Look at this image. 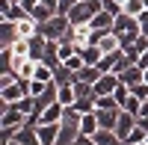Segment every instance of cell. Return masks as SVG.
Segmentation results:
<instances>
[{
    "mask_svg": "<svg viewBox=\"0 0 148 145\" xmlns=\"http://www.w3.org/2000/svg\"><path fill=\"white\" fill-rule=\"evenodd\" d=\"M62 116H65V107L59 104V101H53L47 110H42V116H39V124H59L62 122Z\"/></svg>",
    "mask_w": 148,
    "mask_h": 145,
    "instance_id": "cell-9",
    "label": "cell"
},
{
    "mask_svg": "<svg viewBox=\"0 0 148 145\" xmlns=\"http://www.w3.org/2000/svg\"><path fill=\"white\" fill-rule=\"evenodd\" d=\"M101 74H104V71L98 68V65H83L77 74H74V80H83V83H92V86H95V80L101 77Z\"/></svg>",
    "mask_w": 148,
    "mask_h": 145,
    "instance_id": "cell-16",
    "label": "cell"
},
{
    "mask_svg": "<svg viewBox=\"0 0 148 145\" xmlns=\"http://www.w3.org/2000/svg\"><path fill=\"white\" fill-rule=\"evenodd\" d=\"M30 95V80H12L9 86H0V101L3 104H18Z\"/></svg>",
    "mask_w": 148,
    "mask_h": 145,
    "instance_id": "cell-5",
    "label": "cell"
},
{
    "mask_svg": "<svg viewBox=\"0 0 148 145\" xmlns=\"http://www.w3.org/2000/svg\"><path fill=\"white\" fill-rule=\"evenodd\" d=\"M133 127H136V116H133V113H127V110H121L119 124H116V133H119L121 139H127V136L133 133Z\"/></svg>",
    "mask_w": 148,
    "mask_h": 145,
    "instance_id": "cell-11",
    "label": "cell"
},
{
    "mask_svg": "<svg viewBox=\"0 0 148 145\" xmlns=\"http://www.w3.org/2000/svg\"><path fill=\"white\" fill-rule=\"evenodd\" d=\"M33 80H42V83H51L53 80V68L47 65V62H36V74Z\"/></svg>",
    "mask_w": 148,
    "mask_h": 145,
    "instance_id": "cell-22",
    "label": "cell"
},
{
    "mask_svg": "<svg viewBox=\"0 0 148 145\" xmlns=\"http://www.w3.org/2000/svg\"><path fill=\"white\" fill-rule=\"evenodd\" d=\"M139 145H148V142H139Z\"/></svg>",
    "mask_w": 148,
    "mask_h": 145,
    "instance_id": "cell-34",
    "label": "cell"
},
{
    "mask_svg": "<svg viewBox=\"0 0 148 145\" xmlns=\"http://www.w3.org/2000/svg\"><path fill=\"white\" fill-rule=\"evenodd\" d=\"M89 27H92V33H95V42H98L104 33H113V27H116V12L101 9V12H98V15L89 21Z\"/></svg>",
    "mask_w": 148,
    "mask_h": 145,
    "instance_id": "cell-6",
    "label": "cell"
},
{
    "mask_svg": "<svg viewBox=\"0 0 148 145\" xmlns=\"http://www.w3.org/2000/svg\"><path fill=\"white\" fill-rule=\"evenodd\" d=\"M119 77H121V83H127V86H133V83H139V80H142V68H139L136 62H133V65H127L125 71H121Z\"/></svg>",
    "mask_w": 148,
    "mask_h": 145,
    "instance_id": "cell-19",
    "label": "cell"
},
{
    "mask_svg": "<svg viewBox=\"0 0 148 145\" xmlns=\"http://www.w3.org/2000/svg\"><path fill=\"white\" fill-rule=\"evenodd\" d=\"M30 116L21 110V104H3V113H0V130H15L21 124H27Z\"/></svg>",
    "mask_w": 148,
    "mask_h": 145,
    "instance_id": "cell-4",
    "label": "cell"
},
{
    "mask_svg": "<svg viewBox=\"0 0 148 145\" xmlns=\"http://www.w3.org/2000/svg\"><path fill=\"white\" fill-rule=\"evenodd\" d=\"M145 142H148V136H145Z\"/></svg>",
    "mask_w": 148,
    "mask_h": 145,
    "instance_id": "cell-35",
    "label": "cell"
},
{
    "mask_svg": "<svg viewBox=\"0 0 148 145\" xmlns=\"http://www.w3.org/2000/svg\"><path fill=\"white\" fill-rule=\"evenodd\" d=\"M121 12L130 15V18H139L145 12V0H125V3H121Z\"/></svg>",
    "mask_w": 148,
    "mask_h": 145,
    "instance_id": "cell-21",
    "label": "cell"
},
{
    "mask_svg": "<svg viewBox=\"0 0 148 145\" xmlns=\"http://www.w3.org/2000/svg\"><path fill=\"white\" fill-rule=\"evenodd\" d=\"M139 116H148V98L142 101V110H139Z\"/></svg>",
    "mask_w": 148,
    "mask_h": 145,
    "instance_id": "cell-30",
    "label": "cell"
},
{
    "mask_svg": "<svg viewBox=\"0 0 148 145\" xmlns=\"http://www.w3.org/2000/svg\"><path fill=\"white\" fill-rule=\"evenodd\" d=\"M74 3H77V0H59V6H56V12H59V15H68Z\"/></svg>",
    "mask_w": 148,
    "mask_h": 145,
    "instance_id": "cell-26",
    "label": "cell"
},
{
    "mask_svg": "<svg viewBox=\"0 0 148 145\" xmlns=\"http://www.w3.org/2000/svg\"><path fill=\"white\" fill-rule=\"evenodd\" d=\"M18 42V27L15 21H0V47H12Z\"/></svg>",
    "mask_w": 148,
    "mask_h": 145,
    "instance_id": "cell-10",
    "label": "cell"
},
{
    "mask_svg": "<svg viewBox=\"0 0 148 145\" xmlns=\"http://www.w3.org/2000/svg\"><path fill=\"white\" fill-rule=\"evenodd\" d=\"M80 56H83L86 65H98V62L104 59V53H101V47H98V44H86L83 51H80Z\"/></svg>",
    "mask_w": 148,
    "mask_h": 145,
    "instance_id": "cell-17",
    "label": "cell"
},
{
    "mask_svg": "<svg viewBox=\"0 0 148 145\" xmlns=\"http://www.w3.org/2000/svg\"><path fill=\"white\" fill-rule=\"evenodd\" d=\"M42 3H47V6H53V9H56V6H59V0H42ZM56 15H59V12H56Z\"/></svg>",
    "mask_w": 148,
    "mask_h": 145,
    "instance_id": "cell-31",
    "label": "cell"
},
{
    "mask_svg": "<svg viewBox=\"0 0 148 145\" xmlns=\"http://www.w3.org/2000/svg\"><path fill=\"white\" fill-rule=\"evenodd\" d=\"M121 110H127V113H133V116H139V110H142V98H136V95L130 92V98L121 104Z\"/></svg>",
    "mask_w": 148,
    "mask_h": 145,
    "instance_id": "cell-24",
    "label": "cell"
},
{
    "mask_svg": "<svg viewBox=\"0 0 148 145\" xmlns=\"http://www.w3.org/2000/svg\"><path fill=\"white\" fill-rule=\"evenodd\" d=\"M30 15L39 21V24H45V21H51V18L56 15V9H53V6H47V3H39V6H33V9H30Z\"/></svg>",
    "mask_w": 148,
    "mask_h": 145,
    "instance_id": "cell-18",
    "label": "cell"
},
{
    "mask_svg": "<svg viewBox=\"0 0 148 145\" xmlns=\"http://www.w3.org/2000/svg\"><path fill=\"white\" fill-rule=\"evenodd\" d=\"M71 145H98V142H95L92 136H83V133H80L77 139H74V142H71Z\"/></svg>",
    "mask_w": 148,
    "mask_h": 145,
    "instance_id": "cell-28",
    "label": "cell"
},
{
    "mask_svg": "<svg viewBox=\"0 0 148 145\" xmlns=\"http://www.w3.org/2000/svg\"><path fill=\"white\" fill-rule=\"evenodd\" d=\"M145 136H148V133H145V130L136 124V127H133V133H130L125 142H127V145H139V142H145Z\"/></svg>",
    "mask_w": 148,
    "mask_h": 145,
    "instance_id": "cell-25",
    "label": "cell"
},
{
    "mask_svg": "<svg viewBox=\"0 0 148 145\" xmlns=\"http://www.w3.org/2000/svg\"><path fill=\"white\" fill-rule=\"evenodd\" d=\"M139 30H142V36H148V9L139 15Z\"/></svg>",
    "mask_w": 148,
    "mask_h": 145,
    "instance_id": "cell-27",
    "label": "cell"
},
{
    "mask_svg": "<svg viewBox=\"0 0 148 145\" xmlns=\"http://www.w3.org/2000/svg\"><path fill=\"white\" fill-rule=\"evenodd\" d=\"M12 139H15L18 145H42L39 142V130H36V122H27L12 130Z\"/></svg>",
    "mask_w": 148,
    "mask_h": 145,
    "instance_id": "cell-7",
    "label": "cell"
},
{
    "mask_svg": "<svg viewBox=\"0 0 148 145\" xmlns=\"http://www.w3.org/2000/svg\"><path fill=\"white\" fill-rule=\"evenodd\" d=\"M21 3H24V9H27V12H30L33 6H39V3H42V0H21Z\"/></svg>",
    "mask_w": 148,
    "mask_h": 145,
    "instance_id": "cell-29",
    "label": "cell"
},
{
    "mask_svg": "<svg viewBox=\"0 0 148 145\" xmlns=\"http://www.w3.org/2000/svg\"><path fill=\"white\" fill-rule=\"evenodd\" d=\"M95 113H98V124H101V127L116 130V124H119V116H121V107H116V110H95Z\"/></svg>",
    "mask_w": 148,
    "mask_h": 145,
    "instance_id": "cell-13",
    "label": "cell"
},
{
    "mask_svg": "<svg viewBox=\"0 0 148 145\" xmlns=\"http://www.w3.org/2000/svg\"><path fill=\"white\" fill-rule=\"evenodd\" d=\"M98 127H101V124H98V113H95V110H89V113L80 116V133H83V136H95Z\"/></svg>",
    "mask_w": 148,
    "mask_h": 145,
    "instance_id": "cell-12",
    "label": "cell"
},
{
    "mask_svg": "<svg viewBox=\"0 0 148 145\" xmlns=\"http://www.w3.org/2000/svg\"><path fill=\"white\" fill-rule=\"evenodd\" d=\"M119 86H121V77L113 74V71H107V74H101L95 80V95H113Z\"/></svg>",
    "mask_w": 148,
    "mask_h": 145,
    "instance_id": "cell-8",
    "label": "cell"
},
{
    "mask_svg": "<svg viewBox=\"0 0 148 145\" xmlns=\"http://www.w3.org/2000/svg\"><path fill=\"white\" fill-rule=\"evenodd\" d=\"M119 101H116V95H98L95 98V110H116Z\"/></svg>",
    "mask_w": 148,
    "mask_h": 145,
    "instance_id": "cell-23",
    "label": "cell"
},
{
    "mask_svg": "<svg viewBox=\"0 0 148 145\" xmlns=\"http://www.w3.org/2000/svg\"><path fill=\"white\" fill-rule=\"evenodd\" d=\"M101 0H77V3L71 6L68 12V21H71V27H80V24H89L98 12H101Z\"/></svg>",
    "mask_w": 148,
    "mask_h": 145,
    "instance_id": "cell-2",
    "label": "cell"
},
{
    "mask_svg": "<svg viewBox=\"0 0 148 145\" xmlns=\"http://www.w3.org/2000/svg\"><path fill=\"white\" fill-rule=\"evenodd\" d=\"M71 30V21H68V15H53L51 21H45V24H39V33L45 36L47 42H59L62 36Z\"/></svg>",
    "mask_w": 148,
    "mask_h": 145,
    "instance_id": "cell-3",
    "label": "cell"
},
{
    "mask_svg": "<svg viewBox=\"0 0 148 145\" xmlns=\"http://www.w3.org/2000/svg\"><path fill=\"white\" fill-rule=\"evenodd\" d=\"M95 44L101 47V53H113V51H119V47H121V42H119V36H116V33H104Z\"/></svg>",
    "mask_w": 148,
    "mask_h": 145,
    "instance_id": "cell-15",
    "label": "cell"
},
{
    "mask_svg": "<svg viewBox=\"0 0 148 145\" xmlns=\"http://www.w3.org/2000/svg\"><path fill=\"white\" fill-rule=\"evenodd\" d=\"M142 80H145V83H148V68H142Z\"/></svg>",
    "mask_w": 148,
    "mask_h": 145,
    "instance_id": "cell-32",
    "label": "cell"
},
{
    "mask_svg": "<svg viewBox=\"0 0 148 145\" xmlns=\"http://www.w3.org/2000/svg\"><path fill=\"white\" fill-rule=\"evenodd\" d=\"M113 33L119 36V42H121V47L125 44H130V42H136L139 39V18H130V15H125V12H119L116 15V27H113Z\"/></svg>",
    "mask_w": 148,
    "mask_h": 145,
    "instance_id": "cell-1",
    "label": "cell"
},
{
    "mask_svg": "<svg viewBox=\"0 0 148 145\" xmlns=\"http://www.w3.org/2000/svg\"><path fill=\"white\" fill-rule=\"evenodd\" d=\"M36 130H39V142L42 145H56L59 124H36Z\"/></svg>",
    "mask_w": 148,
    "mask_h": 145,
    "instance_id": "cell-14",
    "label": "cell"
},
{
    "mask_svg": "<svg viewBox=\"0 0 148 145\" xmlns=\"http://www.w3.org/2000/svg\"><path fill=\"white\" fill-rule=\"evenodd\" d=\"M6 3H21V0H6Z\"/></svg>",
    "mask_w": 148,
    "mask_h": 145,
    "instance_id": "cell-33",
    "label": "cell"
},
{
    "mask_svg": "<svg viewBox=\"0 0 148 145\" xmlns=\"http://www.w3.org/2000/svg\"><path fill=\"white\" fill-rule=\"evenodd\" d=\"M62 107H74L77 101V92H74V83H65V86H59V98H56Z\"/></svg>",
    "mask_w": 148,
    "mask_h": 145,
    "instance_id": "cell-20",
    "label": "cell"
}]
</instances>
